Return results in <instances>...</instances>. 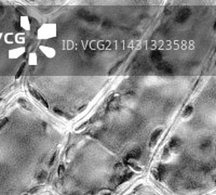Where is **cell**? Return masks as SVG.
<instances>
[{
    "label": "cell",
    "instance_id": "3957f363",
    "mask_svg": "<svg viewBox=\"0 0 216 195\" xmlns=\"http://www.w3.org/2000/svg\"><path fill=\"white\" fill-rule=\"evenodd\" d=\"M166 168L164 165H159V166L157 167V168L154 169V177H156L158 180H161L162 178L164 177V176H166Z\"/></svg>",
    "mask_w": 216,
    "mask_h": 195
},
{
    "label": "cell",
    "instance_id": "7c38bea8",
    "mask_svg": "<svg viewBox=\"0 0 216 195\" xmlns=\"http://www.w3.org/2000/svg\"><path fill=\"white\" fill-rule=\"evenodd\" d=\"M25 63H23L22 65H21V67L18 68V71L16 72V75H15V77L16 78H18V77H21V75H22V73H23V71H24V67H25Z\"/></svg>",
    "mask_w": 216,
    "mask_h": 195
},
{
    "label": "cell",
    "instance_id": "ba28073f",
    "mask_svg": "<svg viewBox=\"0 0 216 195\" xmlns=\"http://www.w3.org/2000/svg\"><path fill=\"white\" fill-rule=\"evenodd\" d=\"M82 18L84 19V20L86 21V22H90V23H93V22H97L98 21V19L96 18L95 15H92V14H83L82 15Z\"/></svg>",
    "mask_w": 216,
    "mask_h": 195
},
{
    "label": "cell",
    "instance_id": "30bf717a",
    "mask_svg": "<svg viewBox=\"0 0 216 195\" xmlns=\"http://www.w3.org/2000/svg\"><path fill=\"white\" fill-rule=\"evenodd\" d=\"M192 110H194V109H192L191 105H188V106L186 107L185 110H184V112H183V117H188V116L191 115Z\"/></svg>",
    "mask_w": 216,
    "mask_h": 195
},
{
    "label": "cell",
    "instance_id": "5bb4252c",
    "mask_svg": "<svg viewBox=\"0 0 216 195\" xmlns=\"http://www.w3.org/2000/svg\"><path fill=\"white\" fill-rule=\"evenodd\" d=\"M8 122V119L7 118H2V119H0V129L2 128L3 126H5L6 124Z\"/></svg>",
    "mask_w": 216,
    "mask_h": 195
},
{
    "label": "cell",
    "instance_id": "ac0fdd59",
    "mask_svg": "<svg viewBox=\"0 0 216 195\" xmlns=\"http://www.w3.org/2000/svg\"><path fill=\"white\" fill-rule=\"evenodd\" d=\"M3 11H5V7L2 5H0V14H2Z\"/></svg>",
    "mask_w": 216,
    "mask_h": 195
},
{
    "label": "cell",
    "instance_id": "52a82bcc",
    "mask_svg": "<svg viewBox=\"0 0 216 195\" xmlns=\"http://www.w3.org/2000/svg\"><path fill=\"white\" fill-rule=\"evenodd\" d=\"M162 53H161L159 50H154V51H151V53H150V59H151L154 62H160L161 60H162Z\"/></svg>",
    "mask_w": 216,
    "mask_h": 195
},
{
    "label": "cell",
    "instance_id": "7a4b0ae2",
    "mask_svg": "<svg viewBox=\"0 0 216 195\" xmlns=\"http://www.w3.org/2000/svg\"><path fill=\"white\" fill-rule=\"evenodd\" d=\"M157 69L160 71V72H162V73H164V74L173 73V66L171 64H169V63H166V62L159 63V64L157 65Z\"/></svg>",
    "mask_w": 216,
    "mask_h": 195
},
{
    "label": "cell",
    "instance_id": "e0dca14e",
    "mask_svg": "<svg viewBox=\"0 0 216 195\" xmlns=\"http://www.w3.org/2000/svg\"><path fill=\"white\" fill-rule=\"evenodd\" d=\"M168 152H169V147H166L163 150V156H168Z\"/></svg>",
    "mask_w": 216,
    "mask_h": 195
},
{
    "label": "cell",
    "instance_id": "6da1fadb",
    "mask_svg": "<svg viewBox=\"0 0 216 195\" xmlns=\"http://www.w3.org/2000/svg\"><path fill=\"white\" fill-rule=\"evenodd\" d=\"M189 15H190V9H188V8H182L177 12L176 16H175V21L177 23H179V24H182V23H184L185 21L188 20Z\"/></svg>",
    "mask_w": 216,
    "mask_h": 195
},
{
    "label": "cell",
    "instance_id": "8992f818",
    "mask_svg": "<svg viewBox=\"0 0 216 195\" xmlns=\"http://www.w3.org/2000/svg\"><path fill=\"white\" fill-rule=\"evenodd\" d=\"M162 129H157L156 131H154V133H152V135H151V139H150V146L151 147H154V145H156V143H157V141H158V139H159V137L161 135V133H162Z\"/></svg>",
    "mask_w": 216,
    "mask_h": 195
},
{
    "label": "cell",
    "instance_id": "2e32d148",
    "mask_svg": "<svg viewBox=\"0 0 216 195\" xmlns=\"http://www.w3.org/2000/svg\"><path fill=\"white\" fill-rule=\"evenodd\" d=\"M64 170H65V167H64V165H60V167H58V173H63L64 172Z\"/></svg>",
    "mask_w": 216,
    "mask_h": 195
},
{
    "label": "cell",
    "instance_id": "277c9868",
    "mask_svg": "<svg viewBox=\"0 0 216 195\" xmlns=\"http://www.w3.org/2000/svg\"><path fill=\"white\" fill-rule=\"evenodd\" d=\"M142 155V150L139 149V147H136V149H133L132 151H130V153L128 154V156H126V158H128V160H138L139 157H141Z\"/></svg>",
    "mask_w": 216,
    "mask_h": 195
},
{
    "label": "cell",
    "instance_id": "9c48e42d",
    "mask_svg": "<svg viewBox=\"0 0 216 195\" xmlns=\"http://www.w3.org/2000/svg\"><path fill=\"white\" fill-rule=\"evenodd\" d=\"M179 145H181V141H179L178 139H176V138H174V139H172V141H171L169 149H177V147H179Z\"/></svg>",
    "mask_w": 216,
    "mask_h": 195
},
{
    "label": "cell",
    "instance_id": "9a60e30c",
    "mask_svg": "<svg viewBox=\"0 0 216 195\" xmlns=\"http://www.w3.org/2000/svg\"><path fill=\"white\" fill-rule=\"evenodd\" d=\"M56 157H58V153H55L54 155H53V157H51V160H50V166L53 164V163H54V160H56Z\"/></svg>",
    "mask_w": 216,
    "mask_h": 195
},
{
    "label": "cell",
    "instance_id": "4fadbf2b",
    "mask_svg": "<svg viewBox=\"0 0 216 195\" xmlns=\"http://www.w3.org/2000/svg\"><path fill=\"white\" fill-rule=\"evenodd\" d=\"M131 178V173H126L124 176H122V177H120V179H119V182H124V181H126L128 179H130Z\"/></svg>",
    "mask_w": 216,
    "mask_h": 195
},
{
    "label": "cell",
    "instance_id": "d6986e66",
    "mask_svg": "<svg viewBox=\"0 0 216 195\" xmlns=\"http://www.w3.org/2000/svg\"><path fill=\"white\" fill-rule=\"evenodd\" d=\"M0 101H1V100H0Z\"/></svg>",
    "mask_w": 216,
    "mask_h": 195
},
{
    "label": "cell",
    "instance_id": "8fae6325",
    "mask_svg": "<svg viewBox=\"0 0 216 195\" xmlns=\"http://www.w3.org/2000/svg\"><path fill=\"white\" fill-rule=\"evenodd\" d=\"M46 176H48V175H46V171H40V172L37 175V180L39 182H43L44 180L46 179Z\"/></svg>",
    "mask_w": 216,
    "mask_h": 195
},
{
    "label": "cell",
    "instance_id": "5b68a950",
    "mask_svg": "<svg viewBox=\"0 0 216 195\" xmlns=\"http://www.w3.org/2000/svg\"><path fill=\"white\" fill-rule=\"evenodd\" d=\"M29 91H30V93H31V95H33L34 98H36L38 101H39L41 104H43L46 107H48V103H46V99H44L42 95H40L39 93L37 92L36 90H34V89H31V88H29Z\"/></svg>",
    "mask_w": 216,
    "mask_h": 195
}]
</instances>
